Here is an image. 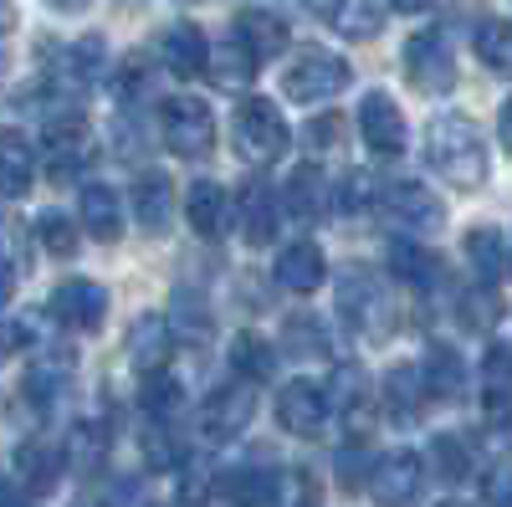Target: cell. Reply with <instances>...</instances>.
I'll return each mask as SVG.
<instances>
[{
  "label": "cell",
  "mask_w": 512,
  "mask_h": 507,
  "mask_svg": "<svg viewBox=\"0 0 512 507\" xmlns=\"http://www.w3.org/2000/svg\"><path fill=\"white\" fill-rule=\"evenodd\" d=\"M420 379H425V395L451 405L466 390V364L451 344H431V354H425V364H420Z\"/></svg>",
  "instance_id": "d4e9b609"
},
{
  "label": "cell",
  "mask_w": 512,
  "mask_h": 507,
  "mask_svg": "<svg viewBox=\"0 0 512 507\" xmlns=\"http://www.w3.org/2000/svg\"><path fill=\"white\" fill-rule=\"evenodd\" d=\"M36 236H41V246H47L52 257H77V231H72V221L62 216V210H41Z\"/></svg>",
  "instance_id": "74e56055"
},
{
  "label": "cell",
  "mask_w": 512,
  "mask_h": 507,
  "mask_svg": "<svg viewBox=\"0 0 512 507\" xmlns=\"http://www.w3.org/2000/svg\"><path fill=\"white\" fill-rule=\"evenodd\" d=\"M118 93H123V98H139V93H144V57H128V62L118 67Z\"/></svg>",
  "instance_id": "7dc6e473"
},
{
  "label": "cell",
  "mask_w": 512,
  "mask_h": 507,
  "mask_svg": "<svg viewBox=\"0 0 512 507\" xmlns=\"http://www.w3.org/2000/svg\"><path fill=\"white\" fill-rule=\"evenodd\" d=\"M185 216H190L195 236L221 241V236H226V221H231V200H226L221 185L200 180V185H190V195H185Z\"/></svg>",
  "instance_id": "cb8c5ba5"
},
{
  "label": "cell",
  "mask_w": 512,
  "mask_h": 507,
  "mask_svg": "<svg viewBox=\"0 0 512 507\" xmlns=\"http://www.w3.org/2000/svg\"><path fill=\"white\" fill-rule=\"evenodd\" d=\"M466 262L477 267V277L487 287H497V282L512 277V246H507V236L497 226H472L466 231Z\"/></svg>",
  "instance_id": "d6986e66"
},
{
  "label": "cell",
  "mask_w": 512,
  "mask_h": 507,
  "mask_svg": "<svg viewBox=\"0 0 512 507\" xmlns=\"http://www.w3.org/2000/svg\"><path fill=\"white\" fill-rule=\"evenodd\" d=\"M323 395H328V410L344 415L349 431H364L369 426V379H364L359 364H338Z\"/></svg>",
  "instance_id": "e0dca14e"
},
{
  "label": "cell",
  "mask_w": 512,
  "mask_h": 507,
  "mask_svg": "<svg viewBox=\"0 0 512 507\" xmlns=\"http://www.w3.org/2000/svg\"><path fill=\"white\" fill-rule=\"evenodd\" d=\"M441 507H466V502H441Z\"/></svg>",
  "instance_id": "6f0895ef"
},
{
  "label": "cell",
  "mask_w": 512,
  "mask_h": 507,
  "mask_svg": "<svg viewBox=\"0 0 512 507\" xmlns=\"http://www.w3.org/2000/svg\"><path fill=\"white\" fill-rule=\"evenodd\" d=\"M139 400H144V410H149L154 420H164L169 410L180 405V385H175V379H169L164 369H159V374H144V390H139Z\"/></svg>",
  "instance_id": "60d3db41"
},
{
  "label": "cell",
  "mask_w": 512,
  "mask_h": 507,
  "mask_svg": "<svg viewBox=\"0 0 512 507\" xmlns=\"http://www.w3.org/2000/svg\"><path fill=\"white\" fill-rule=\"evenodd\" d=\"M16 31V0H0V36Z\"/></svg>",
  "instance_id": "816d5d0a"
},
{
  "label": "cell",
  "mask_w": 512,
  "mask_h": 507,
  "mask_svg": "<svg viewBox=\"0 0 512 507\" xmlns=\"http://www.w3.org/2000/svg\"><path fill=\"white\" fill-rule=\"evenodd\" d=\"M26 338H31V333H26V323H11V318H0V359H11V354H16L21 344H26Z\"/></svg>",
  "instance_id": "c3c4849f"
},
{
  "label": "cell",
  "mask_w": 512,
  "mask_h": 507,
  "mask_svg": "<svg viewBox=\"0 0 512 507\" xmlns=\"http://www.w3.org/2000/svg\"><path fill=\"white\" fill-rule=\"evenodd\" d=\"M482 507H512V461H497L482 477Z\"/></svg>",
  "instance_id": "ee69618b"
},
{
  "label": "cell",
  "mask_w": 512,
  "mask_h": 507,
  "mask_svg": "<svg viewBox=\"0 0 512 507\" xmlns=\"http://www.w3.org/2000/svg\"><path fill=\"white\" fill-rule=\"evenodd\" d=\"M328 420V395L313 385V379H287V385L277 390V426L287 436H318Z\"/></svg>",
  "instance_id": "7c38bea8"
},
{
  "label": "cell",
  "mask_w": 512,
  "mask_h": 507,
  "mask_svg": "<svg viewBox=\"0 0 512 507\" xmlns=\"http://www.w3.org/2000/svg\"><path fill=\"white\" fill-rule=\"evenodd\" d=\"M231 139H236V154L246 159V164H277L282 154H287V144H292V129L282 123V113L267 103V98H246L241 108H236V118H231Z\"/></svg>",
  "instance_id": "277c9868"
},
{
  "label": "cell",
  "mask_w": 512,
  "mask_h": 507,
  "mask_svg": "<svg viewBox=\"0 0 512 507\" xmlns=\"http://www.w3.org/2000/svg\"><path fill=\"white\" fill-rule=\"evenodd\" d=\"M349 82H354V72H349V62L338 57V52L303 47V52L287 62V72H282V93L292 103H328V98L344 93Z\"/></svg>",
  "instance_id": "3957f363"
},
{
  "label": "cell",
  "mask_w": 512,
  "mask_h": 507,
  "mask_svg": "<svg viewBox=\"0 0 512 507\" xmlns=\"http://www.w3.org/2000/svg\"><path fill=\"white\" fill-rule=\"evenodd\" d=\"M159 139L180 159H205L210 144H216V113L200 98H169L164 113H159Z\"/></svg>",
  "instance_id": "5b68a950"
},
{
  "label": "cell",
  "mask_w": 512,
  "mask_h": 507,
  "mask_svg": "<svg viewBox=\"0 0 512 507\" xmlns=\"http://www.w3.org/2000/svg\"><path fill=\"white\" fill-rule=\"evenodd\" d=\"M62 472H67V451L62 446H52V441H21L16 446V482L26 487V492H52L57 482H62Z\"/></svg>",
  "instance_id": "2e32d148"
},
{
  "label": "cell",
  "mask_w": 512,
  "mask_h": 507,
  "mask_svg": "<svg viewBox=\"0 0 512 507\" xmlns=\"http://www.w3.org/2000/svg\"><path fill=\"white\" fill-rule=\"evenodd\" d=\"M41 149H47L52 180H72L77 169L93 159V129H88V118L62 108L57 118H47V129H41Z\"/></svg>",
  "instance_id": "8992f818"
},
{
  "label": "cell",
  "mask_w": 512,
  "mask_h": 507,
  "mask_svg": "<svg viewBox=\"0 0 512 507\" xmlns=\"http://www.w3.org/2000/svg\"><path fill=\"white\" fill-rule=\"evenodd\" d=\"M47 313L72 328V333H98L103 318H108V287L103 282H88V277H67L57 292H52V303Z\"/></svg>",
  "instance_id": "9c48e42d"
},
{
  "label": "cell",
  "mask_w": 512,
  "mask_h": 507,
  "mask_svg": "<svg viewBox=\"0 0 512 507\" xmlns=\"http://www.w3.org/2000/svg\"><path fill=\"white\" fill-rule=\"evenodd\" d=\"M431 461H436L441 482H466L472 477V451H466L461 436H436L431 441Z\"/></svg>",
  "instance_id": "8d00e7d4"
},
{
  "label": "cell",
  "mask_w": 512,
  "mask_h": 507,
  "mask_svg": "<svg viewBox=\"0 0 512 507\" xmlns=\"http://www.w3.org/2000/svg\"><path fill=\"white\" fill-rule=\"evenodd\" d=\"M251 415H256V395L251 385H221V390H210L200 400V436L205 441H236L246 426H251Z\"/></svg>",
  "instance_id": "30bf717a"
},
{
  "label": "cell",
  "mask_w": 512,
  "mask_h": 507,
  "mask_svg": "<svg viewBox=\"0 0 512 507\" xmlns=\"http://www.w3.org/2000/svg\"><path fill=\"white\" fill-rule=\"evenodd\" d=\"M226 492H231V507H277V477L267 472H236Z\"/></svg>",
  "instance_id": "d590c367"
},
{
  "label": "cell",
  "mask_w": 512,
  "mask_h": 507,
  "mask_svg": "<svg viewBox=\"0 0 512 507\" xmlns=\"http://www.w3.org/2000/svg\"><path fill=\"white\" fill-rule=\"evenodd\" d=\"M169 344H175V333H169V323L159 313H144L128 328V359H134L139 374H159L169 364Z\"/></svg>",
  "instance_id": "44dd1931"
},
{
  "label": "cell",
  "mask_w": 512,
  "mask_h": 507,
  "mask_svg": "<svg viewBox=\"0 0 512 507\" xmlns=\"http://www.w3.org/2000/svg\"><path fill=\"white\" fill-rule=\"evenodd\" d=\"M72 507H113V502H103V497H77Z\"/></svg>",
  "instance_id": "9f6ffc18"
},
{
  "label": "cell",
  "mask_w": 512,
  "mask_h": 507,
  "mask_svg": "<svg viewBox=\"0 0 512 507\" xmlns=\"http://www.w3.org/2000/svg\"><path fill=\"white\" fill-rule=\"evenodd\" d=\"M134 216L149 236H164L169 231V210H175V185H169L164 169H144V175L134 180Z\"/></svg>",
  "instance_id": "ac0fdd59"
},
{
  "label": "cell",
  "mask_w": 512,
  "mask_h": 507,
  "mask_svg": "<svg viewBox=\"0 0 512 507\" xmlns=\"http://www.w3.org/2000/svg\"><path fill=\"white\" fill-rule=\"evenodd\" d=\"M338 482L344 487H359V482H369V467H364V451H338Z\"/></svg>",
  "instance_id": "bcb514c9"
},
{
  "label": "cell",
  "mask_w": 512,
  "mask_h": 507,
  "mask_svg": "<svg viewBox=\"0 0 512 507\" xmlns=\"http://www.w3.org/2000/svg\"><path fill=\"white\" fill-rule=\"evenodd\" d=\"M425 487V467L415 451H390L369 467V497L379 507H415Z\"/></svg>",
  "instance_id": "ba28073f"
},
{
  "label": "cell",
  "mask_w": 512,
  "mask_h": 507,
  "mask_svg": "<svg viewBox=\"0 0 512 507\" xmlns=\"http://www.w3.org/2000/svg\"><path fill=\"white\" fill-rule=\"evenodd\" d=\"M313 6L323 11V21L338 36H349V41H369V36L384 31V6L379 0H313Z\"/></svg>",
  "instance_id": "ffe728a7"
},
{
  "label": "cell",
  "mask_w": 512,
  "mask_h": 507,
  "mask_svg": "<svg viewBox=\"0 0 512 507\" xmlns=\"http://www.w3.org/2000/svg\"><path fill=\"white\" fill-rule=\"evenodd\" d=\"M277 354H272V344H267V338L262 333H236L231 338V369L246 379V385H262V379H272V364Z\"/></svg>",
  "instance_id": "d6a6232c"
},
{
  "label": "cell",
  "mask_w": 512,
  "mask_h": 507,
  "mask_svg": "<svg viewBox=\"0 0 512 507\" xmlns=\"http://www.w3.org/2000/svg\"><path fill=\"white\" fill-rule=\"evenodd\" d=\"M52 6H57V11H88L93 0H52Z\"/></svg>",
  "instance_id": "11a10c76"
},
{
  "label": "cell",
  "mask_w": 512,
  "mask_h": 507,
  "mask_svg": "<svg viewBox=\"0 0 512 507\" xmlns=\"http://www.w3.org/2000/svg\"><path fill=\"white\" fill-rule=\"evenodd\" d=\"M159 62H164L169 77H195V72H205V62H210V41H205V31L190 26V21L169 26V31L159 36Z\"/></svg>",
  "instance_id": "9a60e30c"
},
{
  "label": "cell",
  "mask_w": 512,
  "mask_h": 507,
  "mask_svg": "<svg viewBox=\"0 0 512 507\" xmlns=\"http://www.w3.org/2000/svg\"><path fill=\"white\" fill-rule=\"evenodd\" d=\"M323 272H328V262H323V251L313 241H292L282 257H277V287L297 292V298L318 292L323 287Z\"/></svg>",
  "instance_id": "7402d4cb"
},
{
  "label": "cell",
  "mask_w": 512,
  "mask_h": 507,
  "mask_svg": "<svg viewBox=\"0 0 512 507\" xmlns=\"http://www.w3.org/2000/svg\"><path fill=\"white\" fill-rule=\"evenodd\" d=\"M502 318V298H497V287H472V292H466V298H461V323L466 328H492Z\"/></svg>",
  "instance_id": "ab89813d"
},
{
  "label": "cell",
  "mask_w": 512,
  "mask_h": 507,
  "mask_svg": "<svg viewBox=\"0 0 512 507\" xmlns=\"http://www.w3.org/2000/svg\"><path fill=\"white\" fill-rule=\"evenodd\" d=\"M210 82L216 88H226V93H236V88H246V82L256 77V57L241 47V41L231 36V41H221V47H210Z\"/></svg>",
  "instance_id": "f546056e"
},
{
  "label": "cell",
  "mask_w": 512,
  "mask_h": 507,
  "mask_svg": "<svg viewBox=\"0 0 512 507\" xmlns=\"http://www.w3.org/2000/svg\"><path fill=\"white\" fill-rule=\"evenodd\" d=\"M482 405L492 415L512 410V349L507 344L487 349V359H482Z\"/></svg>",
  "instance_id": "4dcf8cb0"
},
{
  "label": "cell",
  "mask_w": 512,
  "mask_h": 507,
  "mask_svg": "<svg viewBox=\"0 0 512 507\" xmlns=\"http://www.w3.org/2000/svg\"><path fill=\"white\" fill-rule=\"evenodd\" d=\"M477 57L487 72L512 77V21H482L477 26Z\"/></svg>",
  "instance_id": "e575fe53"
},
{
  "label": "cell",
  "mask_w": 512,
  "mask_h": 507,
  "mask_svg": "<svg viewBox=\"0 0 512 507\" xmlns=\"http://www.w3.org/2000/svg\"><path fill=\"white\" fill-rule=\"evenodd\" d=\"M62 451H67V461L77 472H98L103 456H108V426H98V420H77Z\"/></svg>",
  "instance_id": "836d02e7"
},
{
  "label": "cell",
  "mask_w": 512,
  "mask_h": 507,
  "mask_svg": "<svg viewBox=\"0 0 512 507\" xmlns=\"http://www.w3.org/2000/svg\"><path fill=\"white\" fill-rule=\"evenodd\" d=\"M287 344H292L297 354H328V333L318 328V318L292 313V318H287Z\"/></svg>",
  "instance_id": "b9f144b4"
},
{
  "label": "cell",
  "mask_w": 512,
  "mask_h": 507,
  "mask_svg": "<svg viewBox=\"0 0 512 507\" xmlns=\"http://www.w3.org/2000/svg\"><path fill=\"white\" fill-rule=\"evenodd\" d=\"M36 180V154L21 129H0V195L21 200Z\"/></svg>",
  "instance_id": "603a6c76"
},
{
  "label": "cell",
  "mask_w": 512,
  "mask_h": 507,
  "mask_svg": "<svg viewBox=\"0 0 512 507\" xmlns=\"http://www.w3.org/2000/svg\"><path fill=\"white\" fill-rule=\"evenodd\" d=\"M359 134L374 154H400L405 149V118L390 93H364L359 103Z\"/></svg>",
  "instance_id": "5bb4252c"
},
{
  "label": "cell",
  "mask_w": 512,
  "mask_h": 507,
  "mask_svg": "<svg viewBox=\"0 0 512 507\" xmlns=\"http://www.w3.org/2000/svg\"><path fill=\"white\" fill-rule=\"evenodd\" d=\"M0 507H36L31 497H16V492H0Z\"/></svg>",
  "instance_id": "db71d44e"
},
{
  "label": "cell",
  "mask_w": 512,
  "mask_h": 507,
  "mask_svg": "<svg viewBox=\"0 0 512 507\" xmlns=\"http://www.w3.org/2000/svg\"><path fill=\"white\" fill-rule=\"evenodd\" d=\"M82 231L93 241H118L123 236V205L108 185H88L82 190Z\"/></svg>",
  "instance_id": "f1b7e54d"
},
{
  "label": "cell",
  "mask_w": 512,
  "mask_h": 507,
  "mask_svg": "<svg viewBox=\"0 0 512 507\" xmlns=\"http://www.w3.org/2000/svg\"><path fill=\"white\" fill-rule=\"evenodd\" d=\"M277 216H282V200H277L272 185L251 180V185L236 195V226H241V241H246V246L277 241Z\"/></svg>",
  "instance_id": "4fadbf2b"
},
{
  "label": "cell",
  "mask_w": 512,
  "mask_h": 507,
  "mask_svg": "<svg viewBox=\"0 0 512 507\" xmlns=\"http://www.w3.org/2000/svg\"><path fill=\"white\" fill-rule=\"evenodd\" d=\"M390 272H395L405 287H415V292L436 287V282L446 277V267H441L436 251H425V246H415V241H395V246H390Z\"/></svg>",
  "instance_id": "83f0119b"
},
{
  "label": "cell",
  "mask_w": 512,
  "mask_h": 507,
  "mask_svg": "<svg viewBox=\"0 0 512 507\" xmlns=\"http://www.w3.org/2000/svg\"><path fill=\"white\" fill-rule=\"evenodd\" d=\"M338 313H344L349 328L364 333V338H390V328H395L390 287L364 267H349L344 277H338Z\"/></svg>",
  "instance_id": "7a4b0ae2"
},
{
  "label": "cell",
  "mask_w": 512,
  "mask_h": 507,
  "mask_svg": "<svg viewBox=\"0 0 512 507\" xmlns=\"http://www.w3.org/2000/svg\"><path fill=\"white\" fill-rule=\"evenodd\" d=\"M11 292H16V262L6 257V246H0V303H6Z\"/></svg>",
  "instance_id": "681fc988"
},
{
  "label": "cell",
  "mask_w": 512,
  "mask_h": 507,
  "mask_svg": "<svg viewBox=\"0 0 512 507\" xmlns=\"http://www.w3.org/2000/svg\"><path fill=\"white\" fill-rule=\"evenodd\" d=\"M236 41L256 57V62H267L287 47V21L272 16V11H241L236 16Z\"/></svg>",
  "instance_id": "484cf974"
},
{
  "label": "cell",
  "mask_w": 512,
  "mask_h": 507,
  "mask_svg": "<svg viewBox=\"0 0 512 507\" xmlns=\"http://www.w3.org/2000/svg\"><path fill=\"white\" fill-rule=\"evenodd\" d=\"M379 210H384V221L400 226V231H436L446 221V205L441 195H431L425 185H384L379 195Z\"/></svg>",
  "instance_id": "8fae6325"
},
{
  "label": "cell",
  "mask_w": 512,
  "mask_h": 507,
  "mask_svg": "<svg viewBox=\"0 0 512 507\" xmlns=\"http://www.w3.org/2000/svg\"><path fill=\"white\" fill-rule=\"evenodd\" d=\"M144 456H149V467H175V446H169V431L159 420L144 431Z\"/></svg>",
  "instance_id": "f6af8a7d"
},
{
  "label": "cell",
  "mask_w": 512,
  "mask_h": 507,
  "mask_svg": "<svg viewBox=\"0 0 512 507\" xmlns=\"http://www.w3.org/2000/svg\"><path fill=\"white\" fill-rule=\"evenodd\" d=\"M277 507H323V492H318L313 472H303V467L282 472L277 477Z\"/></svg>",
  "instance_id": "f35d334b"
},
{
  "label": "cell",
  "mask_w": 512,
  "mask_h": 507,
  "mask_svg": "<svg viewBox=\"0 0 512 507\" xmlns=\"http://www.w3.org/2000/svg\"><path fill=\"white\" fill-rule=\"evenodd\" d=\"M323 205H328V180H323V169L318 164H303V169H292V180H287V210L292 216H323Z\"/></svg>",
  "instance_id": "1f68e13d"
},
{
  "label": "cell",
  "mask_w": 512,
  "mask_h": 507,
  "mask_svg": "<svg viewBox=\"0 0 512 507\" xmlns=\"http://www.w3.org/2000/svg\"><path fill=\"white\" fill-rule=\"evenodd\" d=\"M497 134H502V149L512 154V98L502 103V113H497Z\"/></svg>",
  "instance_id": "f907efd6"
},
{
  "label": "cell",
  "mask_w": 512,
  "mask_h": 507,
  "mask_svg": "<svg viewBox=\"0 0 512 507\" xmlns=\"http://www.w3.org/2000/svg\"><path fill=\"white\" fill-rule=\"evenodd\" d=\"M405 77L415 93H451L456 88V57L441 31H415L405 41Z\"/></svg>",
  "instance_id": "52a82bcc"
},
{
  "label": "cell",
  "mask_w": 512,
  "mask_h": 507,
  "mask_svg": "<svg viewBox=\"0 0 512 507\" xmlns=\"http://www.w3.org/2000/svg\"><path fill=\"white\" fill-rule=\"evenodd\" d=\"M425 379H420V364H400V369H390L384 374V410H390L395 420H420V410H425Z\"/></svg>",
  "instance_id": "4316f807"
},
{
  "label": "cell",
  "mask_w": 512,
  "mask_h": 507,
  "mask_svg": "<svg viewBox=\"0 0 512 507\" xmlns=\"http://www.w3.org/2000/svg\"><path fill=\"white\" fill-rule=\"evenodd\" d=\"M390 6H395V11H405V16H415V11L431 6V0H390Z\"/></svg>",
  "instance_id": "f5cc1de1"
},
{
  "label": "cell",
  "mask_w": 512,
  "mask_h": 507,
  "mask_svg": "<svg viewBox=\"0 0 512 507\" xmlns=\"http://www.w3.org/2000/svg\"><path fill=\"white\" fill-rule=\"evenodd\" d=\"M425 164L451 185V190H482L487 185V139L472 118L461 113H441L425 123Z\"/></svg>",
  "instance_id": "6da1fadb"
},
{
  "label": "cell",
  "mask_w": 512,
  "mask_h": 507,
  "mask_svg": "<svg viewBox=\"0 0 512 507\" xmlns=\"http://www.w3.org/2000/svg\"><path fill=\"white\" fill-rule=\"evenodd\" d=\"M338 139H344V118H338V113H318L308 129H303V144H308L313 154H333Z\"/></svg>",
  "instance_id": "7bdbcfd3"
}]
</instances>
